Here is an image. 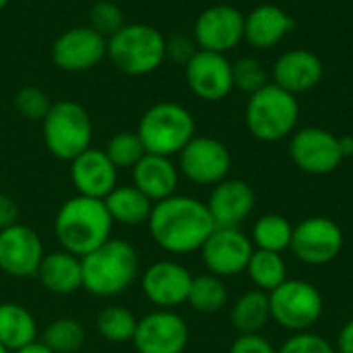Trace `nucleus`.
Segmentation results:
<instances>
[{"label": "nucleus", "instance_id": "21", "mask_svg": "<svg viewBox=\"0 0 353 353\" xmlns=\"http://www.w3.org/2000/svg\"><path fill=\"white\" fill-rule=\"evenodd\" d=\"M325 74L323 60L304 48L283 52L273 64V83L294 95L314 89Z\"/></svg>", "mask_w": 353, "mask_h": 353}, {"label": "nucleus", "instance_id": "8", "mask_svg": "<svg viewBox=\"0 0 353 353\" xmlns=\"http://www.w3.org/2000/svg\"><path fill=\"white\" fill-rule=\"evenodd\" d=\"M271 319L294 333H304L319 323L325 304L321 292L302 279H288L269 294Z\"/></svg>", "mask_w": 353, "mask_h": 353}, {"label": "nucleus", "instance_id": "40", "mask_svg": "<svg viewBox=\"0 0 353 353\" xmlns=\"http://www.w3.org/2000/svg\"><path fill=\"white\" fill-rule=\"evenodd\" d=\"M19 223V205L8 194L0 192V232Z\"/></svg>", "mask_w": 353, "mask_h": 353}, {"label": "nucleus", "instance_id": "13", "mask_svg": "<svg viewBox=\"0 0 353 353\" xmlns=\"http://www.w3.org/2000/svg\"><path fill=\"white\" fill-rule=\"evenodd\" d=\"M252 252L254 244L240 228H215L201 246L205 267L217 277H234L246 271Z\"/></svg>", "mask_w": 353, "mask_h": 353}, {"label": "nucleus", "instance_id": "26", "mask_svg": "<svg viewBox=\"0 0 353 353\" xmlns=\"http://www.w3.org/2000/svg\"><path fill=\"white\" fill-rule=\"evenodd\" d=\"M103 203L112 221L126 228L147 223L153 211V201H149L137 186H116Z\"/></svg>", "mask_w": 353, "mask_h": 353}, {"label": "nucleus", "instance_id": "32", "mask_svg": "<svg viewBox=\"0 0 353 353\" xmlns=\"http://www.w3.org/2000/svg\"><path fill=\"white\" fill-rule=\"evenodd\" d=\"M85 327L77 319H56L41 333V343L54 353H77L85 345Z\"/></svg>", "mask_w": 353, "mask_h": 353}, {"label": "nucleus", "instance_id": "7", "mask_svg": "<svg viewBox=\"0 0 353 353\" xmlns=\"http://www.w3.org/2000/svg\"><path fill=\"white\" fill-rule=\"evenodd\" d=\"M43 143L48 151L62 161H72L91 147L93 124L87 110L70 99L52 103L41 120Z\"/></svg>", "mask_w": 353, "mask_h": 353}, {"label": "nucleus", "instance_id": "28", "mask_svg": "<svg viewBox=\"0 0 353 353\" xmlns=\"http://www.w3.org/2000/svg\"><path fill=\"white\" fill-rule=\"evenodd\" d=\"M246 273L261 292H269V294L277 290L283 281H288V267L279 252L256 248L248 261Z\"/></svg>", "mask_w": 353, "mask_h": 353}, {"label": "nucleus", "instance_id": "31", "mask_svg": "<svg viewBox=\"0 0 353 353\" xmlns=\"http://www.w3.org/2000/svg\"><path fill=\"white\" fill-rule=\"evenodd\" d=\"M137 316L124 306H105L95 316V327L99 335L110 343H128L137 331Z\"/></svg>", "mask_w": 353, "mask_h": 353}, {"label": "nucleus", "instance_id": "9", "mask_svg": "<svg viewBox=\"0 0 353 353\" xmlns=\"http://www.w3.org/2000/svg\"><path fill=\"white\" fill-rule=\"evenodd\" d=\"M290 155L302 172L312 176H327L345 159L339 137L321 126H306L294 132L290 141Z\"/></svg>", "mask_w": 353, "mask_h": 353}, {"label": "nucleus", "instance_id": "36", "mask_svg": "<svg viewBox=\"0 0 353 353\" xmlns=\"http://www.w3.org/2000/svg\"><path fill=\"white\" fill-rule=\"evenodd\" d=\"M14 108L27 120H43L52 108V101L43 89H39L35 85H27V87H21L17 91Z\"/></svg>", "mask_w": 353, "mask_h": 353}, {"label": "nucleus", "instance_id": "34", "mask_svg": "<svg viewBox=\"0 0 353 353\" xmlns=\"http://www.w3.org/2000/svg\"><path fill=\"white\" fill-rule=\"evenodd\" d=\"M232 74H234V89H240L248 95L269 85L265 66L256 58H250V56H244L232 62Z\"/></svg>", "mask_w": 353, "mask_h": 353}, {"label": "nucleus", "instance_id": "20", "mask_svg": "<svg viewBox=\"0 0 353 353\" xmlns=\"http://www.w3.org/2000/svg\"><path fill=\"white\" fill-rule=\"evenodd\" d=\"M256 203L254 190L244 180H223L215 184L209 201L205 203L215 228H240L252 213Z\"/></svg>", "mask_w": 353, "mask_h": 353}, {"label": "nucleus", "instance_id": "4", "mask_svg": "<svg viewBox=\"0 0 353 353\" xmlns=\"http://www.w3.org/2000/svg\"><path fill=\"white\" fill-rule=\"evenodd\" d=\"M300 120V103L294 93L277 87L275 83L265 85L248 97L246 103V126L250 134L265 143H275L290 137Z\"/></svg>", "mask_w": 353, "mask_h": 353}, {"label": "nucleus", "instance_id": "38", "mask_svg": "<svg viewBox=\"0 0 353 353\" xmlns=\"http://www.w3.org/2000/svg\"><path fill=\"white\" fill-rule=\"evenodd\" d=\"M196 48H199L196 41L186 35H174V37L165 39V56L176 62H182V64H186L194 56Z\"/></svg>", "mask_w": 353, "mask_h": 353}, {"label": "nucleus", "instance_id": "10", "mask_svg": "<svg viewBox=\"0 0 353 353\" xmlns=\"http://www.w3.org/2000/svg\"><path fill=\"white\" fill-rule=\"evenodd\" d=\"M190 339L186 321L174 310H153L137 321V353H184Z\"/></svg>", "mask_w": 353, "mask_h": 353}, {"label": "nucleus", "instance_id": "43", "mask_svg": "<svg viewBox=\"0 0 353 353\" xmlns=\"http://www.w3.org/2000/svg\"><path fill=\"white\" fill-rule=\"evenodd\" d=\"M14 353H54L50 352L41 341H35V343H31V345H27V347H23V350H19V352Z\"/></svg>", "mask_w": 353, "mask_h": 353}, {"label": "nucleus", "instance_id": "45", "mask_svg": "<svg viewBox=\"0 0 353 353\" xmlns=\"http://www.w3.org/2000/svg\"><path fill=\"white\" fill-rule=\"evenodd\" d=\"M0 353H10V352H8V350H6V347H4V345L0 343Z\"/></svg>", "mask_w": 353, "mask_h": 353}, {"label": "nucleus", "instance_id": "12", "mask_svg": "<svg viewBox=\"0 0 353 353\" xmlns=\"http://www.w3.org/2000/svg\"><path fill=\"white\" fill-rule=\"evenodd\" d=\"M180 172L194 184L215 186L223 182L232 168L228 147L213 137H194L180 153Z\"/></svg>", "mask_w": 353, "mask_h": 353}, {"label": "nucleus", "instance_id": "22", "mask_svg": "<svg viewBox=\"0 0 353 353\" xmlns=\"http://www.w3.org/2000/svg\"><path fill=\"white\" fill-rule=\"evenodd\" d=\"M180 172L170 157L147 153L132 168V186H137L149 201L159 203L176 194Z\"/></svg>", "mask_w": 353, "mask_h": 353}, {"label": "nucleus", "instance_id": "35", "mask_svg": "<svg viewBox=\"0 0 353 353\" xmlns=\"http://www.w3.org/2000/svg\"><path fill=\"white\" fill-rule=\"evenodd\" d=\"M89 21H91V29L97 31L101 37L110 39L114 33H118L124 27V14L122 8L116 2L110 0H99L93 4L91 12H89Z\"/></svg>", "mask_w": 353, "mask_h": 353}, {"label": "nucleus", "instance_id": "42", "mask_svg": "<svg viewBox=\"0 0 353 353\" xmlns=\"http://www.w3.org/2000/svg\"><path fill=\"white\" fill-rule=\"evenodd\" d=\"M339 145H341V153H343V157H352L353 137H339Z\"/></svg>", "mask_w": 353, "mask_h": 353}, {"label": "nucleus", "instance_id": "25", "mask_svg": "<svg viewBox=\"0 0 353 353\" xmlns=\"http://www.w3.org/2000/svg\"><path fill=\"white\" fill-rule=\"evenodd\" d=\"M37 341V321L21 304H0V343L10 353Z\"/></svg>", "mask_w": 353, "mask_h": 353}, {"label": "nucleus", "instance_id": "17", "mask_svg": "<svg viewBox=\"0 0 353 353\" xmlns=\"http://www.w3.org/2000/svg\"><path fill=\"white\" fill-rule=\"evenodd\" d=\"M108 56V39L91 27H72L60 33L52 46V60L60 70L85 72Z\"/></svg>", "mask_w": 353, "mask_h": 353}, {"label": "nucleus", "instance_id": "39", "mask_svg": "<svg viewBox=\"0 0 353 353\" xmlns=\"http://www.w3.org/2000/svg\"><path fill=\"white\" fill-rule=\"evenodd\" d=\"M230 353H277V350L259 333H248V335H240L232 343Z\"/></svg>", "mask_w": 353, "mask_h": 353}, {"label": "nucleus", "instance_id": "18", "mask_svg": "<svg viewBox=\"0 0 353 353\" xmlns=\"http://www.w3.org/2000/svg\"><path fill=\"white\" fill-rule=\"evenodd\" d=\"M184 72L190 91L203 101H221L234 89L232 62L225 54L196 50L184 64Z\"/></svg>", "mask_w": 353, "mask_h": 353}, {"label": "nucleus", "instance_id": "29", "mask_svg": "<svg viewBox=\"0 0 353 353\" xmlns=\"http://www.w3.org/2000/svg\"><path fill=\"white\" fill-rule=\"evenodd\" d=\"M201 314H215L228 304V288L217 275H199L192 277V285L186 300Z\"/></svg>", "mask_w": 353, "mask_h": 353}, {"label": "nucleus", "instance_id": "16", "mask_svg": "<svg viewBox=\"0 0 353 353\" xmlns=\"http://www.w3.org/2000/svg\"><path fill=\"white\" fill-rule=\"evenodd\" d=\"M244 39V14L232 4L205 8L194 23V41L199 50L225 54Z\"/></svg>", "mask_w": 353, "mask_h": 353}, {"label": "nucleus", "instance_id": "24", "mask_svg": "<svg viewBox=\"0 0 353 353\" xmlns=\"http://www.w3.org/2000/svg\"><path fill=\"white\" fill-rule=\"evenodd\" d=\"M35 277L46 292L56 296H70L83 288L81 259L66 250L46 252Z\"/></svg>", "mask_w": 353, "mask_h": 353}, {"label": "nucleus", "instance_id": "19", "mask_svg": "<svg viewBox=\"0 0 353 353\" xmlns=\"http://www.w3.org/2000/svg\"><path fill=\"white\" fill-rule=\"evenodd\" d=\"M70 180L77 194L103 201L118 186V168L105 151L89 147L70 161Z\"/></svg>", "mask_w": 353, "mask_h": 353}, {"label": "nucleus", "instance_id": "33", "mask_svg": "<svg viewBox=\"0 0 353 353\" xmlns=\"http://www.w3.org/2000/svg\"><path fill=\"white\" fill-rule=\"evenodd\" d=\"M103 151H105V155L110 157V161L118 170L120 168H130L132 170L147 155V151H145L143 141L139 139V134L137 132H128V130L114 134L108 141V145H105Z\"/></svg>", "mask_w": 353, "mask_h": 353}, {"label": "nucleus", "instance_id": "30", "mask_svg": "<svg viewBox=\"0 0 353 353\" xmlns=\"http://www.w3.org/2000/svg\"><path fill=\"white\" fill-rule=\"evenodd\" d=\"M294 228L283 215H263L252 230V244H256L259 250L269 252H283L292 246Z\"/></svg>", "mask_w": 353, "mask_h": 353}, {"label": "nucleus", "instance_id": "44", "mask_svg": "<svg viewBox=\"0 0 353 353\" xmlns=\"http://www.w3.org/2000/svg\"><path fill=\"white\" fill-rule=\"evenodd\" d=\"M6 4H8V0H0V10H2V8H4Z\"/></svg>", "mask_w": 353, "mask_h": 353}, {"label": "nucleus", "instance_id": "5", "mask_svg": "<svg viewBox=\"0 0 353 353\" xmlns=\"http://www.w3.org/2000/svg\"><path fill=\"white\" fill-rule=\"evenodd\" d=\"M108 58L124 74L143 77L157 70L165 56V37L151 25H124L108 39Z\"/></svg>", "mask_w": 353, "mask_h": 353}, {"label": "nucleus", "instance_id": "11", "mask_svg": "<svg viewBox=\"0 0 353 353\" xmlns=\"http://www.w3.org/2000/svg\"><path fill=\"white\" fill-rule=\"evenodd\" d=\"M292 252L306 265H327L343 248V232L329 217H308L294 228Z\"/></svg>", "mask_w": 353, "mask_h": 353}, {"label": "nucleus", "instance_id": "27", "mask_svg": "<svg viewBox=\"0 0 353 353\" xmlns=\"http://www.w3.org/2000/svg\"><path fill=\"white\" fill-rule=\"evenodd\" d=\"M269 321H271V304L267 292L261 290L246 292L236 300L232 308V325L240 331V335L261 333Z\"/></svg>", "mask_w": 353, "mask_h": 353}, {"label": "nucleus", "instance_id": "2", "mask_svg": "<svg viewBox=\"0 0 353 353\" xmlns=\"http://www.w3.org/2000/svg\"><path fill=\"white\" fill-rule=\"evenodd\" d=\"M114 221L101 199L72 196L64 201L54 219V234L62 250L83 259L112 238Z\"/></svg>", "mask_w": 353, "mask_h": 353}, {"label": "nucleus", "instance_id": "3", "mask_svg": "<svg viewBox=\"0 0 353 353\" xmlns=\"http://www.w3.org/2000/svg\"><path fill=\"white\" fill-rule=\"evenodd\" d=\"M81 269L85 292L95 298H114L134 283L141 271V261L130 242L110 238L81 259Z\"/></svg>", "mask_w": 353, "mask_h": 353}, {"label": "nucleus", "instance_id": "41", "mask_svg": "<svg viewBox=\"0 0 353 353\" xmlns=\"http://www.w3.org/2000/svg\"><path fill=\"white\" fill-rule=\"evenodd\" d=\"M337 353H353V319L345 323L337 337Z\"/></svg>", "mask_w": 353, "mask_h": 353}, {"label": "nucleus", "instance_id": "15", "mask_svg": "<svg viewBox=\"0 0 353 353\" xmlns=\"http://www.w3.org/2000/svg\"><path fill=\"white\" fill-rule=\"evenodd\" d=\"M192 285L190 271L176 261H157L141 275L143 296L159 310H174L188 300Z\"/></svg>", "mask_w": 353, "mask_h": 353}, {"label": "nucleus", "instance_id": "37", "mask_svg": "<svg viewBox=\"0 0 353 353\" xmlns=\"http://www.w3.org/2000/svg\"><path fill=\"white\" fill-rule=\"evenodd\" d=\"M277 353H337L335 347L323 339L321 335H314V333H296L294 337H290Z\"/></svg>", "mask_w": 353, "mask_h": 353}, {"label": "nucleus", "instance_id": "23", "mask_svg": "<svg viewBox=\"0 0 353 353\" xmlns=\"http://www.w3.org/2000/svg\"><path fill=\"white\" fill-rule=\"evenodd\" d=\"M294 29V19L277 4H261L244 14V39L261 50L277 46Z\"/></svg>", "mask_w": 353, "mask_h": 353}, {"label": "nucleus", "instance_id": "14", "mask_svg": "<svg viewBox=\"0 0 353 353\" xmlns=\"http://www.w3.org/2000/svg\"><path fill=\"white\" fill-rule=\"evenodd\" d=\"M46 250L35 230L17 223L0 232V271L14 279L37 275Z\"/></svg>", "mask_w": 353, "mask_h": 353}, {"label": "nucleus", "instance_id": "6", "mask_svg": "<svg viewBox=\"0 0 353 353\" xmlns=\"http://www.w3.org/2000/svg\"><path fill=\"white\" fill-rule=\"evenodd\" d=\"M137 134L147 153L172 157L194 139V118L184 105L161 101L143 114Z\"/></svg>", "mask_w": 353, "mask_h": 353}, {"label": "nucleus", "instance_id": "1", "mask_svg": "<svg viewBox=\"0 0 353 353\" xmlns=\"http://www.w3.org/2000/svg\"><path fill=\"white\" fill-rule=\"evenodd\" d=\"M147 225L153 242L172 254H190L201 250L215 230L207 205L184 194H174L153 203Z\"/></svg>", "mask_w": 353, "mask_h": 353}]
</instances>
